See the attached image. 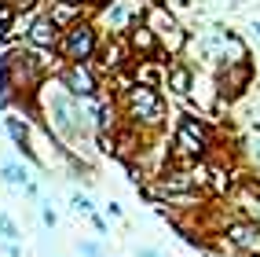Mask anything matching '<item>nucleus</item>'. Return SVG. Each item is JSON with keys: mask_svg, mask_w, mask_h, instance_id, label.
I'll return each instance as SVG.
<instances>
[{"mask_svg": "<svg viewBox=\"0 0 260 257\" xmlns=\"http://www.w3.org/2000/svg\"><path fill=\"white\" fill-rule=\"evenodd\" d=\"M132 44H136V48H143V51H154V33H150V26H136Z\"/></svg>", "mask_w": 260, "mask_h": 257, "instance_id": "nucleus-11", "label": "nucleus"}, {"mask_svg": "<svg viewBox=\"0 0 260 257\" xmlns=\"http://www.w3.org/2000/svg\"><path fill=\"white\" fill-rule=\"evenodd\" d=\"M62 55L66 59H74V63H84L95 51V30L92 26H84V22H77V26H70L66 30V37H62Z\"/></svg>", "mask_w": 260, "mask_h": 257, "instance_id": "nucleus-2", "label": "nucleus"}, {"mask_svg": "<svg viewBox=\"0 0 260 257\" xmlns=\"http://www.w3.org/2000/svg\"><path fill=\"white\" fill-rule=\"evenodd\" d=\"M41 220H44V228H55V224H59V217H55L51 206H41Z\"/></svg>", "mask_w": 260, "mask_h": 257, "instance_id": "nucleus-13", "label": "nucleus"}, {"mask_svg": "<svg viewBox=\"0 0 260 257\" xmlns=\"http://www.w3.org/2000/svg\"><path fill=\"white\" fill-rule=\"evenodd\" d=\"M228 246L235 253H260V224H253V220H235V224H228Z\"/></svg>", "mask_w": 260, "mask_h": 257, "instance_id": "nucleus-4", "label": "nucleus"}, {"mask_svg": "<svg viewBox=\"0 0 260 257\" xmlns=\"http://www.w3.org/2000/svg\"><path fill=\"white\" fill-rule=\"evenodd\" d=\"M62 84H66L74 96H92V92H95V77H92L88 66H81V63H74L70 70L62 74Z\"/></svg>", "mask_w": 260, "mask_h": 257, "instance_id": "nucleus-5", "label": "nucleus"}, {"mask_svg": "<svg viewBox=\"0 0 260 257\" xmlns=\"http://www.w3.org/2000/svg\"><path fill=\"white\" fill-rule=\"evenodd\" d=\"M253 257H260V253H253Z\"/></svg>", "mask_w": 260, "mask_h": 257, "instance_id": "nucleus-20", "label": "nucleus"}, {"mask_svg": "<svg viewBox=\"0 0 260 257\" xmlns=\"http://www.w3.org/2000/svg\"><path fill=\"white\" fill-rule=\"evenodd\" d=\"M70 206H74V213H84V217H92V213H95V206H92V198H88V195H74V198H70Z\"/></svg>", "mask_w": 260, "mask_h": 257, "instance_id": "nucleus-12", "label": "nucleus"}, {"mask_svg": "<svg viewBox=\"0 0 260 257\" xmlns=\"http://www.w3.org/2000/svg\"><path fill=\"white\" fill-rule=\"evenodd\" d=\"M0 37H4V22H0Z\"/></svg>", "mask_w": 260, "mask_h": 257, "instance_id": "nucleus-19", "label": "nucleus"}, {"mask_svg": "<svg viewBox=\"0 0 260 257\" xmlns=\"http://www.w3.org/2000/svg\"><path fill=\"white\" fill-rule=\"evenodd\" d=\"M59 4H77V0H59Z\"/></svg>", "mask_w": 260, "mask_h": 257, "instance_id": "nucleus-18", "label": "nucleus"}, {"mask_svg": "<svg viewBox=\"0 0 260 257\" xmlns=\"http://www.w3.org/2000/svg\"><path fill=\"white\" fill-rule=\"evenodd\" d=\"M169 84L176 92H190V70H187V66H172V70H169Z\"/></svg>", "mask_w": 260, "mask_h": 257, "instance_id": "nucleus-9", "label": "nucleus"}, {"mask_svg": "<svg viewBox=\"0 0 260 257\" xmlns=\"http://www.w3.org/2000/svg\"><path fill=\"white\" fill-rule=\"evenodd\" d=\"M29 41L37 44V48H55V44H59V22L51 19V15L33 19V26H29Z\"/></svg>", "mask_w": 260, "mask_h": 257, "instance_id": "nucleus-6", "label": "nucleus"}, {"mask_svg": "<svg viewBox=\"0 0 260 257\" xmlns=\"http://www.w3.org/2000/svg\"><path fill=\"white\" fill-rule=\"evenodd\" d=\"M128 110H132L136 122L158 125L165 118V103H161V96L154 92L150 84H132V89H128Z\"/></svg>", "mask_w": 260, "mask_h": 257, "instance_id": "nucleus-1", "label": "nucleus"}, {"mask_svg": "<svg viewBox=\"0 0 260 257\" xmlns=\"http://www.w3.org/2000/svg\"><path fill=\"white\" fill-rule=\"evenodd\" d=\"M136 257H161V250H154V246H136Z\"/></svg>", "mask_w": 260, "mask_h": 257, "instance_id": "nucleus-15", "label": "nucleus"}, {"mask_svg": "<svg viewBox=\"0 0 260 257\" xmlns=\"http://www.w3.org/2000/svg\"><path fill=\"white\" fill-rule=\"evenodd\" d=\"M77 250H81V257H103V253H99V246H95V243H81V246H77Z\"/></svg>", "mask_w": 260, "mask_h": 257, "instance_id": "nucleus-14", "label": "nucleus"}, {"mask_svg": "<svg viewBox=\"0 0 260 257\" xmlns=\"http://www.w3.org/2000/svg\"><path fill=\"white\" fill-rule=\"evenodd\" d=\"M88 220H92V228H95V232H107V220H103V217H95V213H92Z\"/></svg>", "mask_w": 260, "mask_h": 257, "instance_id": "nucleus-16", "label": "nucleus"}, {"mask_svg": "<svg viewBox=\"0 0 260 257\" xmlns=\"http://www.w3.org/2000/svg\"><path fill=\"white\" fill-rule=\"evenodd\" d=\"M0 239H4V243H19V239H22L19 224H15L8 213H0Z\"/></svg>", "mask_w": 260, "mask_h": 257, "instance_id": "nucleus-10", "label": "nucleus"}, {"mask_svg": "<svg viewBox=\"0 0 260 257\" xmlns=\"http://www.w3.org/2000/svg\"><path fill=\"white\" fill-rule=\"evenodd\" d=\"M0 173H4V180L11 187H26L29 184V173H26L22 165H15V162H4V165H0Z\"/></svg>", "mask_w": 260, "mask_h": 257, "instance_id": "nucleus-8", "label": "nucleus"}, {"mask_svg": "<svg viewBox=\"0 0 260 257\" xmlns=\"http://www.w3.org/2000/svg\"><path fill=\"white\" fill-rule=\"evenodd\" d=\"M8 129H11V140L19 144V151L26 154V158H33V147H29V132H26V125L19 122V118H8Z\"/></svg>", "mask_w": 260, "mask_h": 257, "instance_id": "nucleus-7", "label": "nucleus"}, {"mask_svg": "<svg viewBox=\"0 0 260 257\" xmlns=\"http://www.w3.org/2000/svg\"><path fill=\"white\" fill-rule=\"evenodd\" d=\"M37 0H15V8H33Z\"/></svg>", "mask_w": 260, "mask_h": 257, "instance_id": "nucleus-17", "label": "nucleus"}, {"mask_svg": "<svg viewBox=\"0 0 260 257\" xmlns=\"http://www.w3.org/2000/svg\"><path fill=\"white\" fill-rule=\"evenodd\" d=\"M205 147H209V132H205V125L194 122V118H183L180 132H176V151L187 154V158H202Z\"/></svg>", "mask_w": 260, "mask_h": 257, "instance_id": "nucleus-3", "label": "nucleus"}]
</instances>
